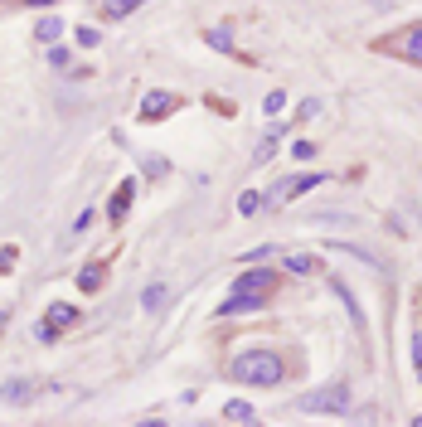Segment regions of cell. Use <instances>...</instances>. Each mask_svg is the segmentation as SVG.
Segmentation results:
<instances>
[{
	"instance_id": "13",
	"label": "cell",
	"mask_w": 422,
	"mask_h": 427,
	"mask_svg": "<svg viewBox=\"0 0 422 427\" xmlns=\"http://www.w3.org/2000/svg\"><path fill=\"white\" fill-rule=\"evenodd\" d=\"M59 34H63V20H54V15H44V20H39V39H44V44H54Z\"/></svg>"
},
{
	"instance_id": "8",
	"label": "cell",
	"mask_w": 422,
	"mask_h": 427,
	"mask_svg": "<svg viewBox=\"0 0 422 427\" xmlns=\"http://www.w3.org/2000/svg\"><path fill=\"white\" fill-rule=\"evenodd\" d=\"M29 398H34V384L29 379H10L0 389V403H29Z\"/></svg>"
},
{
	"instance_id": "16",
	"label": "cell",
	"mask_w": 422,
	"mask_h": 427,
	"mask_svg": "<svg viewBox=\"0 0 422 427\" xmlns=\"http://www.w3.org/2000/svg\"><path fill=\"white\" fill-rule=\"evenodd\" d=\"M141 306H146V311H160V306H165V287H160V282H156V287H146Z\"/></svg>"
},
{
	"instance_id": "23",
	"label": "cell",
	"mask_w": 422,
	"mask_h": 427,
	"mask_svg": "<svg viewBox=\"0 0 422 427\" xmlns=\"http://www.w3.org/2000/svg\"><path fill=\"white\" fill-rule=\"evenodd\" d=\"M165 170H170V165H165L160 156H151V160H146V175H165Z\"/></svg>"
},
{
	"instance_id": "1",
	"label": "cell",
	"mask_w": 422,
	"mask_h": 427,
	"mask_svg": "<svg viewBox=\"0 0 422 427\" xmlns=\"http://www.w3.org/2000/svg\"><path fill=\"white\" fill-rule=\"evenodd\" d=\"M272 292H277V272L253 267V272H243V277L233 282L228 301H218V316H243V311H257V306H267V297H272Z\"/></svg>"
},
{
	"instance_id": "10",
	"label": "cell",
	"mask_w": 422,
	"mask_h": 427,
	"mask_svg": "<svg viewBox=\"0 0 422 427\" xmlns=\"http://www.w3.org/2000/svg\"><path fill=\"white\" fill-rule=\"evenodd\" d=\"M330 287H335V297L345 301V311H349V320H354V330H364V311H359V301L349 297V287H345V282H330Z\"/></svg>"
},
{
	"instance_id": "12",
	"label": "cell",
	"mask_w": 422,
	"mask_h": 427,
	"mask_svg": "<svg viewBox=\"0 0 422 427\" xmlns=\"http://www.w3.org/2000/svg\"><path fill=\"white\" fill-rule=\"evenodd\" d=\"M287 267H292V272H301V277H306V272H320V267H325V262H320V257H311V253H301V257H287Z\"/></svg>"
},
{
	"instance_id": "5",
	"label": "cell",
	"mask_w": 422,
	"mask_h": 427,
	"mask_svg": "<svg viewBox=\"0 0 422 427\" xmlns=\"http://www.w3.org/2000/svg\"><path fill=\"white\" fill-rule=\"evenodd\" d=\"M68 325H78V306L59 301V306H49V316H44V325H39L34 335H39V340H59V330H68Z\"/></svg>"
},
{
	"instance_id": "15",
	"label": "cell",
	"mask_w": 422,
	"mask_h": 427,
	"mask_svg": "<svg viewBox=\"0 0 422 427\" xmlns=\"http://www.w3.org/2000/svg\"><path fill=\"white\" fill-rule=\"evenodd\" d=\"M136 5H141V0H107V5H103V15H107V20H121V15H131Z\"/></svg>"
},
{
	"instance_id": "6",
	"label": "cell",
	"mask_w": 422,
	"mask_h": 427,
	"mask_svg": "<svg viewBox=\"0 0 422 427\" xmlns=\"http://www.w3.org/2000/svg\"><path fill=\"white\" fill-rule=\"evenodd\" d=\"M131 200H136V180H121V185H116V195L107 200V214H112V223H121V218L131 214Z\"/></svg>"
},
{
	"instance_id": "7",
	"label": "cell",
	"mask_w": 422,
	"mask_h": 427,
	"mask_svg": "<svg viewBox=\"0 0 422 427\" xmlns=\"http://www.w3.org/2000/svg\"><path fill=\"white\" fill-rule=\"evenodd\" d=\"M180 107V98L175 93H151L146 103H141V121H156V117H170Z\"/></svg>"
},
{
	"instance_id": "2",
	"label": "cell",
	"mask_w": 422,
	"mask_h": 427,
	"mask_svg": "<svg viewBox=\"0 0 422 427\" xmlns=\"http://www.w3.org/2000/svg\"><path fill=\"white\" fill-rule=\"evenodd\" d=\"M228 374H233L238 384H253V389H272V384H282V359H277L272 350H248V354H233Z\"/></svg>"
},
{
	"instance_id": "9",
	"label": "cell",
	"mask_w": 422,
	"mask_h": 427,
	"mask_svg": "<svg viewBox=\"0 0 422 427\" xmlns=\"http://www.w3.org/2000/svg\"><path fill=\"white\" fill-rule=\"evenodd\" d=\"M103 282H107V267H103V262H88V267L78 272V292H83V297H88V292H98Z\"/></svg>"
},
{
	"instance_id": "22",
	"label": "cell",
	"mask_w": 422,
	"mask_h": 427,
	"mask_svg": "<svg viewBox=\"0 0 422 427\" xmlns=\"http://www.w3.org/2000/svg\"><path fill=\"white\" fill-rule=\"evenodd\" d=\"M15 257H20V253L5 243V248H0V272H10V267H15Z\"/></svg>"
},
{
	"instance_id": "17",
	"label": "cell",
	"mask_w": 422,
	"mask_h": 427,
	"mask_svg": "<svg viewBox=\"0 0 422 427\" xmlns=\"http://www.w3.org/2000/svg\"><path fill=\"white\" fill-rule=\"evenodd\" d=\"M204 39H209L213 49H233V34H228V29H209Z\"/></svg>"
},
{
	"instance_id": "18",
	"label": "cell",
	"mask_w": 422,
	"mask_h": 427,
	"mask_svg": "<svg viewBox=\"0 0 422 427\" xmlns=\"http://www.w3.org/2000/svg\"><path fill=\"white\" fill-rule=\"evenodd\" d=\"M257 209H262V195H253V190H248V195L238 200V214H257Z\"/></svg>"
},
{
	"instance_id": "4",
	"label": "cell",
	"mask_w": 422,
	"mask_h": 427,
	"mask_svg": "<svg viewBox=\"0 0 422 427\" xmlns=\"http://www.w3.org/2000/svg\"><path fill=\"white\" fill-rule=\"evenodd\" d=\"M320 180H325V175H316V170H311V175H287L282 185H272V190L262 195V204H267V209H282V204H292L296 195H306V190H316Z\"/></svg>"
},
{
	"instance_id": "11",
	"label": "cell",
	"mask_w": 422,
	"mask_h": 427,
	"mask_svg": "<svg viewBox=\"0 0 422 427\" xmlns=\"http://www.w3.org/2000/svg\"><path fill=\"white\" fill-rule=\"evenodd\" d=\"M223 418H228V423H257V408H253V403H238V398H233V403L223 408Z\"/></svg>"
},
{
	"instance_id": "21",
	"label": "cell",
	"mask_w": 422,
	"mask_h": 427,
	"mask_svg": "<svg viewBox=\"0 0 422 427\" xmlns=\"http://www.w3.org/2000/svg\"><path fill=\"white\" fill-rule=\"evenodd\" d=\"M292 151H296V160H311V156H316V141H296Z\"/></svg>"
},
{
	"instance_id": "24",
	"label": "cell",
	"mask_w": 422,
	"mask_h": 427,
	"mask_svg": "<svg viewBox=\"0 0 422 427\" xmlns=\"http://www.w3.org/2000/svg\"><path fill=\"white\" fill-rule=\"evenodd\" d=\"M413 354H418V364H422V335H418V340H413Z\"/></svg>"
},
{
	"instance_id": "20",
	"label": "cell",
	"mask_w": 422,
	"mask_h": 427,
	"mask_svg": "<svg viewBox=\"0 0 422 427\" xmlns=\"http://www.w3.org/2000/svg\"><path fill=\"white\" fill-rule=\"evenodd\" d=\"M98 39H103L98 29H78V44H83V49H98Z\"/></svg>"
},
{
	"instance_id": "14",
	"label": "cell",
	"mask_w": 422,
	"mask_h": 427,
	"mask_svg": "<svg viewBox=\"0 0 422 427\" xmlns=\"http://www.w3.org/2000/svg\"><path fill=\"white\" fill-rule=\"evenodd\" d=\"M398 49H403V54H408L413 63H422V24L413 29V34H408V39H403V44H398Z\"/></svg>"
},
{
	"instance_id": "3",
	"label": "cell",
	"mask_w": 422,
	"mask_h": 427,
	"mask_svg": "<svg viewBox=\"0 0 422 427\" xmlns=\"http://www.w3.org/2000/svg\"><path fill=\"white\" fill-rule=\"evenodd\" d=\"M349 384H325L316 394H306L296 403V413H311V418H349Z\"/></svg>"
},
{
	"instance_id": "19",
	"label": "cell",
	"mask_w": 422,
	"mask_h": 427,
	"mask_svg": "<svg viewBox=\"0 0 422 427\" xmlns=\"http://www.w3.org/2000/svg\"><path fill=\"white\" fill-rule=\"evenodd\" d=\"M282 107H287V98H282V93H267V98H262V112H267V117H277Z\"/></svg>"
}]
</instances>
